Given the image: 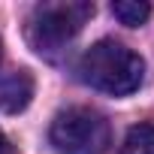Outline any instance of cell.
<instances>
[{
    "mask_svg": "<svg viewBox=\"0 0 154 154\" xmlns=\"http://www.w3.org/2000/svg\"><path fill=\"white\" fill-rule=\"evenodd\" d=\"M75 72L94 91H103L112 97H127L142 85L145 63L130 45H124L118 39H100L79 57Z\"/></svg>",
    "mask_w": 154,
    "mask_h": 154,
    "instance_id": "1",
    "label": "cell"
},
{
    "mask_svg": "<svg viewBox=\"0 0 154 154\" xmlns=\"http://www.w3.org/2000/svg\"><path fill=\"white\" fill-rule=\"evenodd\" d=\"M94 15V3L88 0H48L36 3L27 18V42L42 57H57L66 45L82 33L88 18Z\"/></svg>",
    "mask_w": 154,
    "mask_h": 154,
    "instance_id": "2",
    "label": "cell"
},
{
    "mask_svg": "<svg viewBox=\"0 0 154 154\" xmlns=\"http://www.w3.org/2000/svg\"><path fill=\"white\" fill-rule=\"evenodd\" d=\"M109 139V121L88 106H69L57 112L48 127V142L57 154H103Z\"/></svg>",
    "mask_w": 154,
    "mask_h": 154,
    "instance_id": "3",
    "label": "cell"
},
{
    "mask_svg": "<svg viewBox=\"0 0 154 154\" xmlns=\"http://www.w3.org/2000/svg\"><path fill=\"white\" fill-rule=\"evenodd\" d=\"M33 97V75L27 69H9V72H0V112H21L27 109Z\"/></svg>",
    "mask_w": 154,
    "mask_h": 154,
    "instance_id": "4",
    "label": "cell"
},
{
    "mask_svg": "<svg viewBox=\"0 0 154 154\" xmlns=\"http://www.w3.org/2000/svg\"><path fill=\"white\" fill-rule=\"evenodd\" d=\"M118 154H154V127H151V124L133 127V130L124 136Z\"/></svg>",
    "mask_w": 154,
    "mask_h": 154,
    "instance_id": "5",
    "label": "cell"
},
{
    "mask_svg": "<svg viewBox=\"0 0 154 154\" xmlns=\"http://www.w3.org/2000/svg\"><path fill=\"white\" fill-rule=\"evenodd\" d=\"M112 15L121 24H127V27H139L151 15V6L142 3V0H115V3H112Z\"/></svg>",
    "mask_w": 154,
    "mask_h": 154,
    "instance_id": "6",
    "label": "cell"
},
{
    "mask_svg": "<svg viewBox=\"0 0 154 154\" xmlns=\"http://www.w3.org/2000/svg\"><path fill=\"white\" fill-rule=\"evenodd\" d=\"M0 154H9V139H6L3 130H0Z\"/></svg>",
    "mask_w": 154,
    "mask_h": 154,
    "instance_id": "7",
    "label": "cell"
},
{
    "mask_svg": "<svg viewBox=\"0 0 154 154\" xmlns=\"http://www.w3.org/2000/svg\"><path fill=\"white\" fill-rule=\"evenodd\" d=\"M0 57H3V42H0Z\"/></svg>",
    "mask_w": 154,
    "mask_h": 154,
    "instance_id": "8",
    "label": "cell"
}]
</instances>
